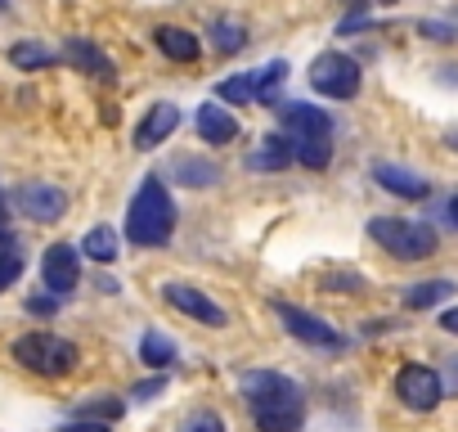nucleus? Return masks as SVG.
<instances>
[{"label": "nucleus", "instance_id": "obj_30", "mask_svg": "<svg viewBox=\"0 0 458 432\" xmlns=\"http://www.w3.org/2000/svg\"><path fill=\"white\" fill-rule=\"evenodd\" d=\"M64 432H108V423H104V419H77V423H68Z\"/></svg>", "mask_w": 458, "mask_h": 432}, {"label": "nucleus", "instance_id": "obj_31", "mask_svg": "<svg viewBox=\"0 0 458 432\" xmlns=\"http://www.w3.org/2000/svg\"><path fill=\"white\" fill-rule=\"evenodd\" d=\"M162 387H166V378H148V383H140V387H135V396H140V401H153Z\"/></svg>", "mask_w": 458, "mask_h": 432}, {"label": "nucleus", "instance_id": "obj_6", "mask_svg": "<svg viewBox=\"0 0 458 432\" xmlns=\"http://www.w3.org/2000/svg\"><path fill=\"white\" fill-rule=\"evenodd\" d=\"M14 207L23 216H32V221H41V226H55V221H64V212H68V194L59 185H50V180H28V185L14 189Z\"/></svg>", "mask_w": 458, "mask_h": 432}, {"label": "nucleus", "instance_id": "obj_33", "mask_svg": "<svg viewBox=\"0 0 458 432\" xmlns=\"http://www.w3.org/2000/svg\"><path fill=\"white\" fill-rule=\"evenodd\" d=\"M440 329H445V333H458V307H449V311L440 315Z\"/></svg>", "mask_w": 458, "mask_h": 432}, {"label": "nucleus", "instance_id": "obj_10", "mask_svg": "<svg viewBox=\"0 0 458 432\" xmlns=\"http://www.w3.org/2000/svg\"><path fill=\"white\" fill-rule=\"evenodd\" d=\"M162 298H166L175 311H184V315H193V320H202V324H211V329H225V324H229L225 307H216L211 298H202V293L189 289V284H166Z\"/></svg>", "mask_w": 458, "mask_h": 432}, {"label": "nucleus", "instance_id": "obj_1", "mask_svg": "<svg viewBox=\"0 0 458 432\" xmlns=\"http://www.w3.org/2000/svg\"><path fill=\"white\" fill-rule=\"evenodd\" d=\"M243 401L261 432H301L306 423V396L288 374H275V369L243 374Z\"/></svg>", "mask_w": 458, "mask_h": 432}, {"label": "nucleus", "instance_id": "obj_8", "mask_svg": "<svg viewBox=\"0 0 458 432\" xmlns=\"http://www.w3.org/2000/svg\"><path fill=\"white\" fill-rule=\"evenodd\" d=\"M395 396L409 405V410H436L440 405V374L436 369H427V365H404L400 374H395Z\"/></svg>", "mask_w": 458, "mask_h": 432}, {"label": "nucleus", "instance_id": "obj_35", "mask_svg": "<svg viewBox=\"0 0 458 432\" xmlns=\"http://www.w3.org/2000/svg\"><path fill=\"white\" fill-rule=\"evenodd\" d=\"M445 144H449V149L458 153V126H454V131H445Z\"/></svg>", "mask_w": 458, "mask_h": 432}, {"label": "nucleus", "instance_id": "obj_39", "mask_svg": "<svg viewBox=\"0 0 458 432\" xmlns=\"http://www.w3.org/2000/svg\"><path fill=\"white\" fill-rule=\"evenodd\" d=\"M386 5H391V0H386Z\"/></svg>", "mask_w": 458, "mask_h": 432}, {"label": "nucleus", "instance_id": "obj_15", "mask_svg": "<svg viewBox=\"0 0 458 432\" xmlns=\"http://www.w3.org/2000/svg\"><path fill=\"white\" fill-rule=\"evenodd\" d=\"M198 135L207 144H229V140H239V122L229 117L220 104H202L198 108Z\"/></svg>", "mask_w": 458, "mask_h": 432}, {"label": "nucleus", "instance_id": "obj_5", "mask_svg": "<svg viewBox=\"0 0 458 432\" xmlns=\"http://www.w3.org/2000/svg\"><path fill=\"white\" fill-rule=\"evenodd\" d=\"M310 86L328 99H355L360 95V64L342 50H328L310 64Z\"/></svg>", "mask_w": 458, "mask_h": 432}, {"label": "nucleus", "instance_id": "obj_21", "mask_svg": "<svg viewBox=\"0 0 458 432\" xmlns=\"http://www.w3.org/2000/svg\"><path fill=\"white\" fill-rule=\"evenodd\" d=\"M140 360L153 365V369H166V365H175V342H166L157 329H144V338H140Z\"/></svg>", "mask_w": 458, "mask_h": 432}, {"label": "nucleus", "instance_id": "obj_32", "mask_svg": "<svg viewBox=\"0 0 458 432\" xmlns=\"http://www.w3.org/2000/svg\"><path fill=\"white\" fill-rule=\"evenodd\" d=\"M28 311H37V315H50V311H55V298H32V302H28Z\"/></svg>", "mask_w": 458, "mask_h": 432}, {"label": "nucleus", "instance_id": "obj_26", "mask_svg": "<svg viewBox=\"0 0 458 432\" xmlns=\"http://www.w3.org/2000/svg\"><path fill=\"white\" fill-rule=\"evenodd\" d=\"M122 414H126V405H122L117 396H108V392H104L99 401H86V405H81V419H104V423H117Z\"/></svg>", "mask_w": 458, "mask_h": 432}, {"label": "nucleus", "instance_id": "obj_23", "mask_svg": "<svg viewBox=\"0 0 458 432\" xmlns=\"http://www.w3.org/2000/svg\"><path fill=\"white\" fill-rule=\"evenodd\" d=\"M211 46H216L220 55H239V50L248 46V28L234 23V19H220V23H211Z\"/></svg>", "mask_w": 458, "mask_h": 432}, {"label": "nucleus", "instance_id": "obj_24", "mask_svg": "<svg viewBox=\"0 0 458 432\" xmlns=\"http://www.w3.org/2000/svg\"><path fill=\"white\" fill-rule=\"evenodd\" d=\"M216 95L229 104H257V77H229L216 86Z\"/></svg>", "mask_w": 458, "mask_h": 432}, {"label": "nucleus", "instance_id": "obj_22", "mask_svg": "<svg viewBox=\"0 0 458 432\" xmlns=\"http://www.w3.org/2000/svg\"><path fill=\"white\" fill-rule=\"evenodd\" d=\"M81 253L86 257H95V262H104V266H113L122 253H117V235L108 230V226H95L86 239H81Z\"/></svg>", "mask_w": 458, "mask_h": 432}, {"label": "nucleus", "instance_id": "obj_28", "mask_svg": "<svg viewBox=\"0 0 458 432\" xmlns=\"http://www.w3.org/2000/svg\"><path fill=\"white\" fill-rule=\"evenodd\" d=\"M180 432H229V428H225V419H220L216 410H193V414L180 423Z\"/></svg>", "mask_w": 458, "mask_h": 432}, {"label": "nucleus", "instance_id": "obj_20", "mask_svg": "<svg viewBox=\"0 0 458 432\" xmlns=\"http://www.w3.org/2000/svg\"><path fill=\"white\" fill-rule=\"evenodd\" d=\"M171 171H175V180L189 185V189H202V185H216V180H220V171H216L211 162H202V158H175Z\"/></svg>", "mask_w": 458, "mask_h": 432}, {"label": "nucleus", "instance_id": "obj_14", "mask_svg": "<svg viewBox=\"0 0 458 432\" xmlns=\"http://www.w3.org/2000/svg\"><path fill=\"white\" fill-rule=\"evenodd\" d=\"M68 64L72 68H81V73H90V77H104V82H113L117 77V68H113V59L90 41V37H68Z\"/></svg>", "mask_w": 458, "mask_h": 432}, {"label": "nucleus", "instance_id": "obj_4", "mask_svg": "<svg viewBox=\"0 0 458 432\" xmlns=\"http://www.w3.org/2000/svg\"><path fill=\"white\" fill-rule=\"evenodd\" d=\"M369 235L400 262H422L436 253V230L422 221H404V216H373Z\"/></svg>", "mask_w": 458, "mask_h": 432}, {"label": "nucleus", "instance_id": "obj_37", "mask_svg": "<svg viewBox=\"0 0 458 432\" xmlns=\"http://www.w3.org/2000/svg\"><path fill=\"white\" fill-rule=\"evenodd\" d=\"M0 230H5V194H0Z\"/></svg>", "mask_w": 458, "mask_h": 432}, {"label": "nucleus", "instance_id": "obj_29", "mask_svg": "<svg viewBox=\"0 0 458 432\" xmlns=\"http://www.w3.org/2000/svg\"><path fill=\"white\" fill-rule=\"evenodd\" d=\"M418 32H422L427 41H458V28H454V23H436V19H422Z\"/></svg>", "mask_w": 458, "mask_h": 432}, {"label": "nucleus", "instance_id": "obj_19", "mask_svg": "<svg viewBox=\"0 0 458 432\" xmlns=\"http://www.w3.org/2000/svg\"><path fill=\"white\" fill-rule=\"evenodd\" d=\"M449 293H454V280H422V284L404 289V307H409V311H427V307L445 302Z\"/></svg>", "mask_w": 458, "mask_h": 432}, {"label": "nucleus", "instance_id": "obj_27", "mask_svg": "<svg viewBox=\"0 0 458 432\" xmlns=\"http://www.w3.org/2000/svg\"><path fill=\"white\" fill-rule=\"evenodd\" d=\"M284 77H288V64H284V59H275L270 68H261V77H257V99L270 104V99H275V86H279Z\"/></svg>", "mask_w": 458, "mask_h": 432}, {"label": "nucleus", "instance_id": "obj_25", "mask_svg": "<svg viewBox=\"0 0 458 432\" xmlns=\"http://www.w3.org/2000/svg\"><path fill=\"white\" fill-rule=\"evenodd\" d=\"M10 59H14L19 68H50V64H55V55H50L46 46H37V41L14 46V50H10Z\"/></svg>", "mask_w": 458, "mask_h": 432}, {"label": "nucleus", "instance_id": "obj_7", "mask_svg": "<svg viewBox=\"0 0 458 432\" xmlns=\"http://www.w3.org/2000/svg\"><path fill=\"white\" fill-rule=\"evenodd\" d=\"M275 315L284 320V329H288L293 338H301V342H310V347H328V351H342V347H346V338H342L333 324H324L319 315H310V311H301V307L275 302Z\"/></svg>", "mask_w": 458, "mask_h": 432}, {"label": "nucleus", "instance_id": "obj_36", "mask_svg": "<svg viewBox=\"0 0 458 432\" xmlns=\"http://www.w3.org/2000/svg\"><path fill=\"white\" fill-rule=\"evenodd\" d=\"M449 221H454V226H458V194H454V198H449Z\"/></svg>", "mask_w": 458, "mask_h": 432}, {"label": "nucleus", "instance_id": "obj_18", "mask_svg": "<svg viewBox=\"0 0 458 432\" xmlns=\"http://www.w3.org/2000/svg\"><path fill=\"white\" fill-rule=\"evenodd\" d=\"M293 158L310 171H324L333 162V135H306V140H293Z\"/></svg>", "mask_w": 458, "mask_h": 432}, {"label": "nucleus", "instance_id": "obj_2", "mask_svg": "<svg viewBox=\"0 0 458 432\" xmlns=\"http://www.w3.org/2000/svg\"><path fill=\"white\" fill-rule=\"evenodd\" d=\"M175 230V203L166 194V185L157 176H148L140 185V194L131 198V212H126V239L140 244V248H162Z\"/></svg>", "mask_w": 458, "mask_h": 432}, {"label": "nucleus", "instance_id": "obj_3", "mask_svg": "<svg viewBox=\"0 0 458 432\" xmlns=\"http://www.w3.org/2000/svg\"><path fill=\"white\" fill-rule=\"evenodd\" d=\"M14 360H19L23 369H32V374L64 378V374L77 369V347H72L68 338H59V333L37 329V333H23V338L14 342Z\"/></svg>", "mask_w": 458, "mask_h": 432}, {"label": "nucleus", "instance_id": "obj_9", "mask_svg": "<svg viewBox=\"0 0 458 432\" xmlns=\"http://www.w3.org/2000/svg\"><path fill=\"white\" fill-rule=\"evenodd\" d=\"M41 280H46V289H50L55 298L72 293L77 280H81V248H72V244L46 248V257H41Z\"/></svg>", "mask_w": 458, "mask_h": 432}, {"label": "nucleus", "instance_id": "obj_13", "mask_svg": "<svg viewBox=\"0 0 458 432\" xmlns=\"http://www.w3.org/2000/svg\"><path fill=\"white\" fill-rule=\"evenodd\" d=\"M373 180H377L386 194H395V198H427V194H431V185H427L418 171L395 167V162H377V167H373Z\"/></svg>", "mask_w": 458, "mask_h": 432}, {"label": "nucleus", "instance_id": "obj_38", "mask_svg": "<svg viewBox=\"0 0 458 432\" xmlns=\"http://www.w3.org/2000/svg\"><path fill=\"white\" fill-rule=\"evenodd\" d=\"M5 5H10V0H0V10H5Z\"/></svg>", "mask_w": 458, "mask_h": 432}, {"label": "nucleus", "instance_id": "obj_16", "mask_svg": "<svg viewBox=\"0 0 458 432\" xmlns=\"http://www.w3.org/2000/svg\"><path fill=\"white\" fill-rule=\"evenodd\" d=\"M293 162V135H266L257 153H248V171H284Z\"/></svg>", "mask_w": 458, "mask_h": 432}, {"label": "nucleus", "instance_id": "obj_12", "mask_svg": "<svg viewBox=\"0 0 458 432\" xmlns=\"http://www.w3.org/2000/svg\"><path fill=\"white\" fill-rule=\"evenodd\" d=\"M175 126H180V108L175 104H153L144 113L140 131H135V149H157L166 135H175Z\"/></svg>", "mask_w": 458, "mask_h": 432}, {"label": "nucleus", "instance_id": "obj_11", "mask_svg": "<svg viewBox=\"0 0 458 432\" xmlns=\"http://www.w3.org/2000/svg\"><path fill=\"white\" fill-rule=\"evenodd\" d=\"M279 117L288 126L293 140H306V135H333V117L324 108H310V104H279Z\"/></svg>", "mask_w": 458, "mask_h": 432}, {"label": "nucleus", "instance_id": "obj_17", "mask_svg": "<svg viewBox=\"0 0 458 432\" xmlns=\"http://www.w3.org/2000/svg\"><path fill=\"white\" fill-rule=\"evenodd\" d=\"M153 41H157V50H162L166 59H175V64H193V59H198V37L184 32V28L162 23V28L153 32Z\"/></svg>", "mask_w": 458, "mask_h": 432}, {"label": "nucleus", "instance_id": "obj_34", "mask_svg": "<svg viewBox=\"0 0 458 432\" xmlns=\"http://www.w3.org/2000/svg\"><path fill=\"white\" fill-rule=\"evenodd\" d=\"M440 387H445V396H449V392H458V356L449 360V383H440Z\"/></svg>", "mask_w": 458, "mask_h": 432}]
</instances>
